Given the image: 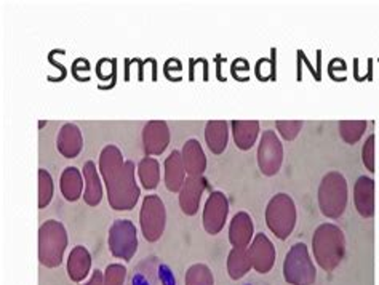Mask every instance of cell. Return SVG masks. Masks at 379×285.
<instances>
[{"mask_svg": "<svg viewBox=\"0 0 379 285\" xmlns=\"http://www.w3.org/2000/svg\"><path fill=\"white\" fill-rule=\"evenodd\" d=\"M207 185L208 183L203 176H188L186 178L181 191H179V207H181L184 215H188V217L197 215Z\"/></svg>", "mask_w": 379, "mask_h": 285, "instance_id": "14", "label": "cell"}, {"mask_svg": "<svg viewBox=\"0 0 379 285\" xmlns=\"http://www.w3.org/2000/svg\"><path fill=\"white\" fill-rule=\"evenodd\" d=\"M127 285H178L176 276L159 257H146L134 266Z\"/></svg>", "mask_w": 379, "mask_h": 285, "instance_id": "8", "label": "cell"}, {"mask_svg": "<svg viewBox=\"0 0 379 285\" xmlns=\"http://www.w3.org/2000/svg\"><path fill=\"white\" fill-rule=\"evenodd\" d=\"M107 245L111 255L124 262H132L138 252V230L133 221L119 218L109 227Z\"/></svg>", "mask_w": 379, "mask_h": 285, "instance_id": "7", "label": "cell"}, {"mask_svg": "<svg viewBox=\"0 0 379 285\" xmlns=\"http://www.w3.org/2000/svg\"><path fill=\"white\" fill-rule=\"evenodd\" d=\"M255 239V225L247 212L234 215L229 225V242L235 249H247Z\"/></svg>", "mask_w": 379, "mask_h": 285, "instance_id": "15", "label": "cell"}, {"mask_svg": "<svg viewBox=\"0 0 379 285\" xmlns=\"http://www.w3.org/2000/svg\"><path fill=\"white\" fill-rule=\"evenodd\" d=\"M188 178L186 172L183 154L179 151H171L170 156L165 161V186L171 193H179Z\"/></svg>", "mask_w": 379, "mask_h": 285, "instance_id": "18", "label": "cell"}, {"mask_svg": "<svg viewBox=\"0 0 379 285\" xmlns=\"http://www.w3.org/2000/svg\"><path fill=\"white\" fill-rule=\"evenodd\" d=\"M319 207L326 218L338 220L348 207V181L339 172L324 176L319 188Z\"/></svg>", "mask_w": 379, "mask_h": 285, "instance_id": "4", "label": "cell"}, {"mask_svg": "<svg viewBox=\"0 0 379 285\" xmlns=\"http://www.w3.org/2000/svg\"><path fill=\"white\" fill-rule=\"evenodd\" d=\"M92 272V255L87 247L77 245L68 257V276L73 282L80 284Z\"/></svg>", "mask_w": 379, "mask_h": 285, "instance_id": "17", "label": "cell"}, {"mask_svg": "<svg viewBox=\"0 0 379 285\" xmlns=\"http://www.w3.org/2000/svg\"><path fill=\"white\" fill-rule=\"evenodd\" d=\"M82 285H105V272L100 269H95L88 281Z\"/></svg>", "mask_w": 379, "mask_h": 285, "instance_id": "33", "label": "cell"}, {"mask_svg": "<svg viewBox=\"0 0 379 285\" xmlns=\"http://www.w3.org/2000/svg\"><path fill=\"white\" fill-rule=\"evenodd\" d=\"M83 180H85V193H83V200L90 207H98L102 200V183L98 175V170L93 161L83 163Z\"/></svg>", "mask_w": 379, "mask_h": 285, "instance_id": "22", "label": "cell"}, {"mask_svg": "<svg viewBox=\"0 0 379 285\" xmlns=\"http://www.w3.org/2000/svg\"><path fill=\"white\" fill-rule=\"evenodd\" d=\"M166 226V208L157 194L146 195L139 212V227L147 242H157Z\"/></svg>", "mask_w": 379, "mask_h": 285, "instance_id": "9", "label": "cell"}, {"mask_svg": "<svg viewBox=\"0 0 379 285\" xmlns=\"http://www.w3.org/2000/svg\"><path fill=\"white\" fill-rule=\"evenodd\" d=\"M367 120H343L339 122V135L348 144H356L367 130Z\"/></svg>", "mask_w": 379, "mask_h": 285, "instance_id": "28", "label": "cell"}, {"mask_svg": "<svg viewBox=\"0 0 379 285\" xmlns=\"http://www.w3.org/2000/svg\"><path fill=\"white\" fill-rule=\"evenodd\" d=\"M275 127H277L282 138L287 139V141H292L303 129V120H277Z\"/></svg>", "mask_w": 379, "mask_h": 285, "instance_id": "31", "label": "cell"}, {"mask_svg": "<svg viewBox=\"0 0 379 285\" xmlns=\"http://www.w3.org/2000/svg\"><path fill=\"white\" fill-rule=\"evenodd\" d=\"M56 148L66 159H75L82 153L83 136L75 124H64L56 136Z\"/></svg>", "mask_w": 379, "mask_h": 285, "instance_id": "16", "label": "cell"}, {"mask_svg": "<svg viewBox=\"0 0 379 285\" xmlns=\"http://www.w3.org/2000/svg\"><path fill=\"white\" fill-rule=\"evenodd\" d=\"M83 173L79 168L66 167L63 170L60 178V188L64 199L69 202H75L83 198Z\"/></svg>", "mask_w": 379, "mask_h": 285, "instance_id": "24", "label": "cell"}, {"mask_svg": "<svg viewBox=\"0 0 379 285\" xmlns=\"http://www.w3.org/2000/svg\"><path fill=\"white\" fill-rule=\"evenodd\" d=\"M228 215H229V202L226 194L221 191H213L208 195V199L205 202L203 207V215H202L203 230L207 231L210 236L220 234L224 230V226H226Z\"/></svg>", "mask_w": 379, "mask_h": 285, "instance_id": "11", "label": "cell"}, {"mask_svg": "<svg viewBox=\"0 0 379 285\" xmlns=\"http://www.w3.org/2000/svg\"><path fill=\"white\" fill-rule=\"evenodd\" d=\"M183 161L188 176H203L207 170V156H205L201 143L197 139H188L183 146Z\"/></svg>", "mask_w": 379, "mask_h": 285, "instance_id": "20", "label": "cell"}, {"mask_svg": "<svg viewBox=\"0 0 379 285\" xmlns=\"http://www.w3.org/2000/svg\"><path fill=\"white\" fill-rule=\"evenodd\" d=\"M138 176L141 186L147 191L156 189L160 183V163L154 157L146 156L138 163Z\"/></svg>", "mask_w": 379, "mask_h": 285, "instance_id": "26", "label": "cell"}, {"mask_svg": "<svg viewBox=\"0 0 379 285\" xmlns=\"http://www.w3.org/2000/svg\"><path fill=\"white\" fill-rule=\"evenodd\" d=\"M312 253L324 271H335L346 255V237L341 227L333 223L320 225L312 236Z\"/></svg>", "mask_w": 379, "mask_h": 285, "instance_id": "2", "label": "cell"}, {"mask_svg": "<svg viewBox=\"0 0 379 285\" xmlns=\"http://www.w3.org/2000/svg\"><path fill=\"white\" fill-rule=\"evenodd\" d=\"M284 277L290 285H314L317 271L309 249L304 242H297L288 250L284 262Z\"/></svg>", "mask_w": 379, "mask_h": 285, "instance_id": "6", "label": "cell"}, {"mask_svg": "<svg viewBox=\"0 0 379 285\" xmlns=\"http://www.w3.org/2000/svg\"><path fill=\"white\" fill-rule=\"evenodd\" d=\"M68 244V231L61 221L47 220L38 227V262L51 269L61 266Z\"/></svg>", "mask_w": 379, "mask_h": 285, "instance_id": "3", "label": "cell"}, {"mask_svg": "<svg viewBox=\"0 0 379 285\" xmlns=\"http://www.w3.org/2000/svg\"><path fill=\"white\" fill-rule=\"evenodd\" d=\"M250 258H252L253 269L260 274H267L271 272L275 258H277V252H275V247L271 242L265 232H258L253 239V242L248 247Z\"/></svg>", "mask_w": 379, "mask_h": 285, "instance_id": "12", "label": "cell"}, {"mask_svg": "<svg viewBox=\"0 0 379 285\" xmlns=\"http://www.w3.org/2000/svg\"><path fill=\"white\" fill-rule=\"evenodd\" d=\"M284 162V146H282L277 133L266 130L262 133L258 148V166L262 175L274 176L280 172Z\"/></svg>", "mask_w": 379, "mask_h": 285, "instance_id": "10", "label": "cell"}, {"mask_svg": "<svg viewBox=\"0 0 379 285\" xmlns=\"http://www.w3.org/2000/svg\"><path fill=\"white\" fill-rule=\"evenodd\" d=\"M298 212L294 200L288 194H275L266 207V225L275 237L285 240L297 226Z\"/></svg>", "mask_w": 379, "mask_h": 285, "instance_id": "5", "label": "cell"}, {"mask_svg": "<svg viewBox=\"0 0 379 285\" xmlns=\"http://www.w3.org/2000/svg\"><path fill=\"white\" fill-rule=\"evenodd\" d=\"M170 144V129L164 120H149L143 129V146L146 156H160Z\"/></svg>", "mask_w": 379, "mask_h": 285, "instance_id": "13", "label": "cell"}, {"mask_svg": "<svg viewBox=\"0 0 379 285\" xmlns=\"http://www.w3.org/2000/svg\"><path fill=\"white\" fill-rule=\"evenodd\" d=\"M205 141L211 153L220 156L228 148L229 122L226 120H210L205 127Z\"/></svg>", "mask_w": 379, "mask_h": 285, "instance_id": "21", "label": "cell"}, {"mask_svg": "<svg viewBox=\"0 0 379 285\" xmlns=\"http://www.w3.org/2000/svg\"><path fill=\"white\" fill-rule=\"evenodd\" d=\"M127 268L120 263L109 264L105 271V285H125Z\"/></svg>", "mask_w": 379, "mask_h": 285, "instance_id": "30", "label": "cell"}, {"mask_svg": "<svg viewBox=\"0 0 379 285\" xmlns=\"http://www.w3.org/2000/svg\"><path fill=\"white\" fill-rule=\"evenodd\" d=\"M252 268L253 264L252 258H250L248 247L247 249H235V247H233V250H230L228 255L229 277L233 279V281H239V279L245 277Z\"/></svg>", "mask_w": 379, "mask_h": 285, "instance_id": "25", "label": "cell"}, {"mask_svg": "<svg viewBox=\"0 0 379 285\" xmlns=\"http://www.w3.org/2000/svg\"><path fill=\"white\" fill-rule=\"evenodd\" d=\"M230 127H233V136L237 148L248 151L255 146L260 135V122H256V120H234V122H230Z\"/></svg>", "mask_w": 379, "mask_h": 285, "instance_id": "23", "label": "cell"}, {"mask_svg": "<svg viewBox=\"0 0 379 285\" xmlns=\"http://www.w3.org/2000/svg\"><path fill=\"white\" fill-rule=\"evenodd\" d=\"M53 199V178L48 173V170H38V208L48 207Z\"/></svg>", "mask_w": 379, "mask_h": 285, "instance_id": "29", "label": "cell"}, {"mask_svg": "<svg viewBox=\"0 0 379 285\" xmlns=\"http://www.w3.org/2000/svg\"><path fill=\"white\" fill-rule=\"evenodd\" d=\"M362 159H363V166L370 170L371 173L375 172V135L368 136L367 143L363 144L362 149Z\"/></svg>", "mask_w": 379, "mask_h": 285, "instance_id": "32", "label": "cell"}, {"mask_svg": "<svg viewBox=\"0 0 379 285\" xmlns=\"http://www.w3.org/2000/svg\"><path fill=\"white\" fill-rule=\"evenodd\" d=\"M100 172L105 180L107 200L115 212H128L139 200V186L134 178V163L124 161L115 144H107L100 154Z\"/></svg>", "mask_w": 379, "mask_h": 285, "instance_id": "1", "label": "cell"}, {"mask_svg": "<svg viewBox=\"0 0 379 285\" xmlns=\"http://www.w3.org/2000/svg\"><path fill=\"white\" fill-rule=\"evenodd\" d=\"M184 284L186 285H215L213 272H211V269L207 264L196 263V264L189 266L188 271H186Z\"/></svg>", "mask_w": 379, "mask_h": 285, "instance_id": "27", "label": "cell"}, {"mask_svg": "<svg viewBox=\"0 0 379 285\" xmlns=\"http://www.w3.org/2000/svg\"><path fill=\"white\" fill-rule=\"evenodd\" d=\"M354 202L357 212L363 218L375 215V181L368 176H361L354 188Z\"/></svg>", "mask_w": 379, "mask_h": 285, "instance_id": "19", "label": "cell"}]
</instances>
